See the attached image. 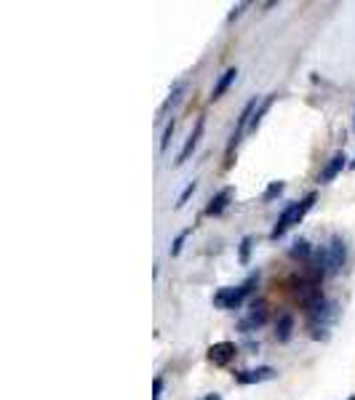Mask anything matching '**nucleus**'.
I'll use <instances>...</instances> for the list:
<instances>
[{"label": "nucleus", "mask_w": 355, "mask_h": 400, "mask_svg": "<svg viewBox=\"0 0 355 400\" xmlns=\"http://www.w3.org/2000/svg\"><path fill=\"white\" fill-rule=\"evenodd\" d=\"M310 315V336L313 339H329V328L334 326V320L339 315V307L337 302H326L321 307H315L313 312H307Z\"/></svg>", "instance_id": "1"}, {"label": "nucleus", "mask_w": 355, "mask_h": 400, "mask_svg": "<svg viewBox=\"0 0 355 400\" xmlns=\"http://www.w3.org/2000/svg\"><path fill=\"white\" fill-rule=\"evenodd\" d=\"M326 275H339V270L345 267V262H347V243L345 238H334L329 240V246H326Z\"/></svg>", "instance_id": "2"}, {"label": "nucleus", "mask_w": 355, "mask_h": 400, "mask_svg": "<svg viewBox=\"0 0 355 400\" xmlns=\"http://www.w3.org/2000/svg\"><path fill=\"white\" fill-rule=\"evenodd\" d=\"M246 296H248V294H246L243 286L219 288V291L214 294V307H219V310H238Z\"/></svg>", "instance_id": "3"}, {"label": "nucleus", "mask_w": 355, "mask_h": 400, "mask_svg": "<svg viewBox=\"0 0 355 400\" xmlns=\"http://www.w3.org/2000/svg\"><path fill=\"white\" fill-rule=\"evenodd\" d=\"M235 352H238V347H235L232 342H219V344H211L209 360L214 366H227V363L235 358Z\"/></svg>", "instance_id": "4"}, {"label": "nucleus", "mask_w": 355, "mask_h": 400, "mask_svg": "<svg viewBox=\"0 0 355 400\" xmlns=\"http://www.w3.org/2000/svg\"><path fill=\"white\" fill-rule=\"evenodd\" d=\"M267 323V310H265V304H254L251 307V312H248V318H243L238 323V328L246 331V334H251V331H257Z\"/></svg>", "instance_id": "5"}, {"label": "nucleus", "mask_w": 355, "mask_h": 400, "mask_svg": "<svg viewBox=\"0 0 355 400\" xmlns=\"http://www.w3.org/2000/svg\"><path fill=\"white\" fill-rule=\"evenodd\" d=\"M203 128H206V120H203V118H198V123H195L193 134L187 136V142H184V147H182V152H179L177 166H182L184 160H190V155H193L195 147H198V142H200V136H203Z\"/></svg>", "instance_id": "6"}, {"label": "nucleus", "mask_w": 355, "mask_h": 400, "mask_svg": "<svg viewBox=\"0 0 355 400\" xmlns=\"http://www.w3.org/2000/svg\"><path fill=\"white\" fill-rule=\"evenodd\" d=\"M345 163H347V155H345V152H337L334 158H331L329 163H326V166H323V171H321V176H318V182H321V184H329V182H334V179L342 174Z\"/></svg>", "instance_id": "7"}, {"label": "nucleus", "mask_w": 355, "mask_h": 400, "mask_svg": "<svg viewBox=\"0 0 355 400\" xmlns=\"http://www.w3.org/2000/svg\"><path fill=\"white\" fill-rule=\"evenodd\" d=\"M238 384H259V382H267V379H275V368L270 366H262V368H251V371H241L238 376Z\"/></svg>", "instance_id": "8"}, {"label": "nucleus", "mask_w": 355, "mask_h": 400, "mask_svg": "<svg viewBox=\"0 0 355 400\" xmlns=\"http://www.w3.org/2000/svg\"><path fill=\"white\" fill-rule=\"evenodd\" d=\"M232 195H235V190H232V187H225V190H219L216 195H214V198H211L209 206H206V214H209V216H219V214H222V211L230 206Z\"/></svg>", "instance_id": "9"}, {"label": "nucleus", "mask_w": 355, "mask_h": 400, "mask_svg": "<svg viewBox=\"0 0 355 400\" xmlns=\"http://www.w3.org/2000/svg\"><path fill=\"white\" fill-rule=\"evenodd\" d=\"M291 331H294V318L286 312V315H281L278 323H275V339H278V342H289Z\"/></svg>", "instance_id": "10"}, {"label": "nucleus", "mask_w": 355, "mask_h": 400, "mask_svg": "<svg viewBox=\"0 0 355 400\" xmlns=\"http://www.w3.org/2000/svg\"><path fill=\"white\" fill-rule=\"evenodd\" d=\"M235 78H238V70H235V67H232V70H227L225 75H222V78H219V83H216V86H214V99H219V96H225V91L227 88H230V86H232V83H235Z\"/></svg>", "instance_id": "11"}, {"label": "nucleus", "mask_w": 355, "mask_h": 400, "mask_svg": "<svg viewBox=\"0 0 355 400\" xmlns=\"http://www.w3.org/2000/svg\"><path fill=\"white\" fill-rule=\"evenodd\" d=\"M289 254H291V259H307V256H313L315 251L310 248V243H307L305 238H299V240H294V243H291Z\"/></svg>", "instance_id": "12"}, {"label": "nucleus", "mask_w": 355, "mask_h": 400, "mask_svg": "<svg viewBox=\"0 0 355 400\" xmlns=\"http://www.w3.org/2000/svg\"><path fill=\"white\" fill-rule=\"evenodd\" d=\"M270 104H273V96H267L262 104L257 107V112H254V118H251V123H248V131H257L259 123H262V118H265V112L270 110Z\"/></svg>", "instance_id": "13"}, {"label": "nucleus", "mask_w": 355, "mask_h": 400, "mask_svg": "<svg viewBox=\"0 0 355 400\" xmlns=\"http://www.w3.org/2000/svg\"><path fill=\"white\" fill-rule=\"evenodd\" d=\"M190 232H193V227L182 230L177 238H174V243H171V256H179V254H182V246H184V240L190 238Z\"/></svg>", "instance_id": "14"}, {"label": "nucleus", "mask_w": 355, "mask_h": 400, "mask_svg": "<svg viewBox=\"0 0 355 400\" xmlns=\"http://www.w3.org/2000/svg\"><path fill=\"white\" fill-rule=\"evenodd\" d=\"M195 190H198V182H187V187H184V190H182V195H179V200H177V208H184L187 206V200H190V198H193L195 195Z\"/></svg>", "instance_id": "15"}, {"label": "nucleus", "mask_w": 355, "mask_h": 400, "mask_svg": "<svg viewBox=\"0 0 355 400\" xmlns=\"http://www.w3.org/2000/svg\"><path fill=\"white\" fill-rule=\"evenodd\" d=\"M251 246H254V238L251 235H246V238L241 240V264H248V259H251Z\"/></svg>", "instance_id": "16"}, {"label": "nucleus", "mask_w": 355, "mask_h": 400, "mask_svg": "<svg viewBox=\"0 0 355 400\" xmlns=\"http://www.w3.org/2000/svg\"><path fill=\"white\" fill-rule=\"evenodd\" d=\"M182 94H184V83H177V86H174V91H171V96H168V99H166V104H163V112L168 110V107H174L179 99H182Z\"/></svg>", "instance_id": "17"}, {"label": "nucleus", "mask_w": 355, "mask_h": 400, "mask_svg": "<svg viewBox=\"0 0 355 400\" xmlns=\"http://www.w3.org/2000/svg\"><path fill=\"white\" fill-rule=\"evenodd\" d=\"M283 187H286L283 182H270V187L265 190V200H267V203H270V200H275V198L283 192Z\"/></svg>", "instance_id": "18"}, {"label": "nucleus", "mask_w": 355, "mask_h": 400, "mask_svg": "<svg viewBox=\"0 0 355 400\" xmlns=\"http://www.w3.org/2000/svg\"><path fill=\"white\" fill-rule=\"evenodd\" d=\"M171 136H174V120L166 126V131H163V139H161V152H166L168 150V142H171Z\"/></svg>", "instance_id": "19"}, {"label": "nucleus", "mask_w": 355, "mask_h": 400, "mask_svg": "<svg viewBox=\"0 0 355 400\" xmlns=\"http://www.w3.org/2000/svg\"><path fill=\"white\" fill-rule=\"evenodd\" d=\"M163 387H166V382H163L161 376L152 382V400H161L163 398Z\"/></svg>", "instance_id": "20"}, {"label": "nucleus", "mask_w": 355, "mask_h": 400, "mask_svg": "<svg viewBox=\"0 0 355 400\" xmlns=\"http://www.w3.org/2000/svg\"><path fill=\"white\" fill-rule=\"evenodd\" d=\"M243 8H246V3H241V6H235V8H232V14H230V19H235V16H241V11Z\"/></svg>", "instance_id": "21"}, {"label": "nucleus", "mask_w": 355, "mask_h": 400, "mask_svg": "<svg viewBox=\"0 0 355 400\" xmlns=\"http://www.w3.org/2000/svg\"><path fill=\"white\" fill-rule=\"evenodd\" d=\"M203 400H222V398H219V395L214 392V395H206V398H203Z\"/></svg>", "instance_id": "22"}, {"label": "nucleus", "mask_w": 355, "mask_h": 400, "mask_svg": "<svg viewBox=\"0 0 355 400\" xmlns=\"http://www.w3.org/2000/svg\"><path fill=\"white\" fill-rule=\"evenodd\" d=\"M353 168H355V160H353Z\"/></svg>", "instance_id": "23"}, {"label": "nucleus", "mask_w": 355, "mask_h": 400, "mask_svg": "<svg viewBox=\"0 0 355 400\" xmlns=\"http://www.w3.org/2000/svg\"><path fill=\"white\" fill-rule=\"evenodd\" d=\"M353 126H355V123H353Z\"/></svg>", "instance_id": "24"}]
</instances>
